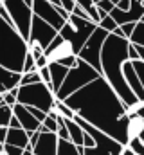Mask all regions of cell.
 Wrapping results in <instances>:
<instances>
[{"instance_id":"1","label":"cell","mask_w":144,"mask_h":155,"mask_svg":"<svg viewBox=\"0 0 144 155\" xmlns=\"http://www.w3.org/2000/svg\"><path fill=\"white\" fill-rule=\"evenodd\" d=\"M63 103L99 132L110 135L123 146L128 144V108L103 76L74 92L63 99Z\"/></svg>"},{"instance_id":"2","label":"cell","mask_w":144,"mask_h":155,"mask_svg":"<svg viewBox=\"0 0 144 155\" xmlns=\"http://www.w3.org/2000/svg\"><path fill=\"white\" fill-rule=\"evenodd\" d=\"M128 47H130L128 38L117 36L113 33L108 35L101 49V76L110 83L113 92L130 110L135 105H139V99L130 90L126 79L123 76V63L128 61Z\"/></svg>"},{"instance_id":"3","label":"cell","mask_w":144,"mask_h":155,"mask_svg":"<svg viewBox=\"0 0 144 155\" xmlns=\"http://www.w3.org/2000/svg\"><path fill=\"white\" fill-rule=\"evenodd\" d=\"M27 52L29 47L22 35L15 29V25L0 18V65L7 71L22 74Z\"/></svg>"},{"instance_id":"4","label":"cell","mask_w":144,"mask_h":155,"mask_svg":"<svg viewBox=\"0 0 144 155\" xmlns=\"http://www.w3.org/2000/svg\"><path fill=\"white\" fill-rule=\"evenodd\" d=\"M16 103L24 105V107H34V108L43 110L45 114H49L54 108L56 96L49 88V85H45L43 81H38L33 85H20L18 87Z\"/></svg>"},{"instance_id":"5","label":"cell","mask_w":144,"mask_h":155,"mask_svg":"<svg viewBox=\"0 0 144 155\" xmlns=\"http://www.w3.org/2000/svg\"><path fill=\"white\" fill-rule=\"evenodd\" d=\"M99 76H101V74H99L94 67H90L87 61H83V60L77 58V63H76L72 69H69V74L65 78L63 85H61L60 90L56 92V99H60V101L67 99L69 96H72L74 92H77L79 88L87 87L88 83H92L94 79H97Z\"/></svg>"},{"instance_id":"6","label":"cell","mask_w":144,"mask_h":155,"mask_svg":"<svg viewBox=\"0 0 144 155\" xmlns=\"http://www.w3.org/2000/svg\"><path fill=\"white\" fill-rule=\"evenodd\" d=\"M96 24L90 20H83L76 15H70L69 20L63 24V27L60 29V36L67 40L72 47L76 49V52L79 54V51L83 49V45L87 43V40L90 38V35L96 31Z\"/></svg>"},{"instance_id":"7","label":"cell","mask_w":144,"mask_h":155,"mask_svg":"<svg viewBox=\"0 0 144 155\" xmlns=\"http://www.w3.org/2000/svg\"><path fill=\"white\" fill-rule=\"evenodd\" d=\"M4 7L9 13L15 29L27 41L29 33H31V22H33V16H34L31 5H27L24 0H4Z\"/></svg>"},{"instance_id":"8","label":"cell","mask_w":144,"mask_h":155,"mask_svg":"<svg viewBox=\"0 0 144 155\" xmlns=\"http://www.w3.org/2000/svg\"><path fill=\"white\" fill-rule=\"evenodd\" d=\"M74 121H76L87 134H90V135L94 137V141H96L94 155H123V152H124L126 146H123L121 143H117L115 139H112L106 134L99 132L97 128H94L92 124H88L85 119H81L79 116H74Z\"/></svg>"},{"instance_id":"9","label":"cell","mask_w":144,"mask_h":155,"mask_svg":"<svg viewBox=\"0 0 144 155\" xmlns=\"http://www.w3.org/2000/svg\"><path fill=\"white\" fill-rule=\"evenodd\" d=\"M45 58L49 60V63H60V65H63L67 69H72L77 63V52H76V49L72 47L67 40L61 38L60 33H58L56 38L51 41V45L45 49Z\"/></svg>"},{"instance_id":"10","label":"cell","mask_w":144,"mask_h":155,"mask_svg":"<svg viewBox=\"0 0 144 155\" xmlns=\"http://www.w3.org/2000/svg\"><path fill=\"white\" fill-rule=\"evenodd\" d=\"M108 33L103 31L99 25L96 27V31L90 35V38L87 40V43L83 45V49L79 51L77 58L87 61L90 67H94L99 74H101V49H103V43L106 40Z\"/></svg>"},{"instance_id":"11","label":"cell","mask_w":144,"mask_h":155,"mask_svg":"<svg viewBox=\"0 0 144 155\" xmlns=\"http://www.w3.org/2000/svg\"><path fill=\"white\" fill-rule=\"evenodd\" d=\"M31 9H33V15H34V16L41 18V20L47 22L49 25H52L58 33H60V29L63 27V24L67 22V20L61 16V13H60V5H54V4L49 2V0H33Z\"/></svg>"},{"instance_id":"12","label":"cell","mask_w":144,"mask_h":155,"mask_svg":"<svg viewBox=\"0 0 144 155\" xmlns=\"http://www.w3.org/2000/svg\"><path fill=\"white\" fill-rule=\"evenodd\" d=\"M58 36V31L49 25L47 22H43L41 18L38 16H33V22H31V33H29V40L27 41H33V43H38L41 45L43 49H47L51 45V41Z\"/></svg>"},{"instance_id":"13","label":"cell","mask_w":144,"mask_h":155,"mask_svg":"<svg viewBox=\"0 0 144 155\" xmlns=\"http://www.w3.org/2000/svg\"><path fill=\"white\" fill-rule=\"evenodd\" d=\"M58 135L52 132H40L38 143L33 148L34 155H58Z\"/></svg>"},{"instance_id":"14","label":"cell","mask_w":144,"mask_h":155,"mask_svg":"<svg viewBox=\"0 0 144 155\" xmlns=\"http://www.w3.org/2000/svg\"><path fill=\"white\" fill-rule=\"evenodd\" d=\"M13 116L18 119L20 126H22L27 134H33L36 130H40V126H41V123L27 110V107H24V105H20V103H16V105L13 107Z\"/></svg>"},{"instance_id":"15","label":"cell","mask_w":144,"mask_h":155,"mask_svg":"<svg viewBox=\"0 0 144 155\" xmlns=\"http://www.w3.org/2000/svg\"><path fill=\"white\" fill-rule=\"evenodd\" d=\"M123 76L126 79L130 90L139 99V103H144V88H142V85H141V79H139V76H137V72H135V69H133V65H132L130 60L123 63Z\"/></svg>"},{"instance_id":"16","label":"cell","mask_w":144,"mask_h":155,"mask_svg":"<svg viewBox=\"0 0 144 155\" xmlns=\"http://www.w3.org/2000/svg\"><path fill=\"white\" fill-rule=\"evenodd\" d=\"M49 71H51V85H49V88L56 96V92L60 90V87L63 85L65 78L69 74V69L63 67V65H60V63H49Z\"/></svg>"},{"instance_id":"17","label":"cell","mask_w":144,"mask_h":155,"mask_svg":"<svg viewBox=\"0 0 144 155\" xmlns=\"http://www.w3.org/2000/svg\"><path fill=\"white\" fill-rule=\"evenodd\" d=\"M5 144L18 146V148H22V150H25V148L29 146V134H27L24 128H7Z\"/></svg>"},{"instance_id":"18","label":"cell","mask_w":144,"mask_h":155,"mask_svg":"<svg viewBox=\"0 0 144 155\" xmlns=\"http://www.w3.org/2000/svg\"><path fill=\"white\" fill-rule=\"evenodd\" d=\"M20 78H22V74L7 71L5 67L0 65V94L9 92L15 87H20Z\"/></svg>"},{"instance_id":"19","label":"cell","mask_w":144,"mask_h":155,"mask_svg":"<svg viewBox=\"0 0 144 155\" xmlns=\"http://www.w3.org/2000/svg\"><path fill=\"white\" fill-rule=\"evenodd\" d=\"M65 126L69 130V137H70V143L77 148H83V137H85V130L74 121V119H65Z\"/></svg>"},{"instance_id":"20","label":"cell","mask_w":144,"mask_h":155,"mask_svg":"<svg viewBox=\"0 0 144 155\" xmlns=\"http://www.w3.org/2000/svg\"><path fill=\"white\" fill-rule=\"evenodd\" d=\"M40 132H52V134L58 132V112L56 110H51L47 114V117L43 119V123L40 126Z\"/></svg>"},{"instance_id":"21","label":"cell","mask_w":144,"mask_h":155,"mask_svg":"<svg viewBox=\"0 0 144 155\" xmlns=\"http://www.w3.org/2000/svg\"><path fill=\"white\" fill-rule=\"evenodd\" d=\"M58 155H83V148L74 146L70 141H60L58 143Z\"/></svg>"},{"instance_id":"22","label":"cell","mask_w":144,"mask_h":155,"mask_svg":"<svg viewBox=\"0 0 144 155\" xmlns=\"http://www.w3.org/2000/svg\"><path fill=\"white\" fill-rule=\"evenodd\" d=\"M130 43L144 47V22H137V25H135V29L130 36Z\"/></svg>"},{"instance_id":"23","label":"cell","mask_w":144,"mask_h":155,"mask_svg":"<svg viewBox=\"0 0 144 155\" xmlns=\"http://www.w3.org/2000/svg\"><path fill=\"white\" fill-rule=\"evenodd\" d=\"M52 110H56L58 112V116L65 117V119H74V110H72L70 107H67L63 101H60V99H56V103H54V108Z\"/></svg>"},{"instance_id":"24","label":"cell","mask_w":144,"mask_h":155,"mask_svg":"<svg viewBox=\"0 0 144 155\" xmlns=\"http://www.w3.org/2000/svg\"><path fill=\"white\" fill-rule=\"evenodd\" d=\"M13 117V107H7V105H0V126L4 128H9V121Z\"/></svg>"},{"instance_id":"25","label":"cell","mask_w":144,"mask_h":155,"mask_svg":"<svg viewBox=\"0 0 144 155\" xmlns=\"http://www.w3.org/2000/svg\"><path fill=\"white\" fill-rule=\"evenodd\" d=\"M126 148H128L133 155H144V143L139 139V137L130 139V141H128V144H126Z\"/></svg>"},{"instance_id":"26","label":"cell","mask_w":144,"mask_h":155,"mask_svg":"<svg viewBox=\"0 0 144 155\" xmlns=\"http://www.w3.org/2000/svg\"><path fill=\"white\" fill-rule=\"evenodd\" d=\"M99 27H101L103 31H106L108 35H110V33H113V31H115L119 25H117V22H115V20H113L110 15H106V16H105V18L99 22Z\"/></svg>"},{"instance_id":"27","label":"cell","mask_w":144,"mask_h":155,"mask_svg":"<svg viewBox=\"0 0 144 155\" xmlns=\"http://www.w3.org/2000/svg\"><path fill=\"white\" fill-rule=\"evenodd\" d=\"M16 96H18V87L11 88L9 92H4V94H2L4 105H7V107H15V105H16Z\"/></svg>"},{"instance_id":"28","label":"cell","mask_w":144,"mask_h":155,"mask_svg":"<svg viewBox=\"0 0 144 155\" xmlns=\"http://www.w3.org/2000/svg\"><path fill=\"white\" fill-rule=\"evenodd\" d=\"M38 81H41L38 71L25 72V74H22V78H20V85H33V83H38Z\"/></svg>"},{"instance_id":"29","label":"cell","mask_w":144,"mask_h":155,"mask_svg":"<svg viewBox=\"0 0 144 155\" xmlns=\"http://www.w3.org/2000/svg\"><path fill=\"white\" fill-rule=\"evenodd\" d=\"M33 71H38V69H36V61H34V58H33V54H31V52H27L25 61H24L22 74H25V72H33Z\"/></svg>"},{"instance_id":"30","label":"cell","mask_w":144,"mask_h":155,"mask_svg":"<svg viewBox=\"0 0 144 155\" xmlns=\"http://www.w3.org/2000/svg\"><path fill=\"white\" fill-rule=\"evenodd\" d=\"M132 65H133L137 76H139V79H141V85H142V88H144V61L137 60V61H132Z\"/></svg>"},{"instance_id":"31","label":"cell","mask_w":144,"mask_h":155,"mask_svg":"<svg viewBox=\"0 0 144 155\" xmlns=\"http://www.w3.org/2000/svg\"><path fill=\"white\" fill-rule=\"evenodd\" d=\"M2 153H5V155H22V153H24V150H22V148H18V146L4 144V150H2Z\"/></svg>"},{"instance_id":"32","label":"cell","mask_w":144,"mask_h":155,"mask_svg":"<svg viewBox=\"0 0 144 155\" xmlns=\"http://www.w3.org/2000/svg\"><path fill=\"white\" fill-rule=\"evenodd\" d=\"M96 5H97V9L105 11V13H108V15H110V13H112V9L115 7V5H113V4H112L110 0H101V2H97Z\"/></svg>"},{"instance_id":"33","label":"cell","mask_w":144,"mask_h":155,"mask_svg":"<svg viewBox=\"0 0 144 155\" xmlns=\"http://www.w3.org/2000/svg\"><path fill=\"white\" fill-rule=\"evenodd\" d=\"M38 74H40L41 81H43L45 85H51V71H49V65H47V67H43V69H40V71H38Z\"/></svg>"},{"instance_id":"34","label":"cell","mask_w":144,"mask_h":155,"mask_svg":"<svg viewBox=\"0 0 144 155\" xmlns=\"http://www.w3.org/2000/svg\"><path fill=\"white\" fill-rule=\"evenodd\" d=\"M27 110H29V112H31V114H33V116H34L36 119L40 121V123H43V119L47 117V114H45L43 110H40V108H34V107H27Z\"/></svg>"},{"instance_id":"35","label":"cell","mask_w":144,"mask_h":155,"mask_svg":"<svg viewBox=\"0 0 144 155\" xmlns=\"http://www.w3.org/2000/svg\"><path fill=\"white\" fill-rule=\"evenodd\" d=\"M135 25H137V24H124V25H119L121 31H123V35H124V38L130 40L132 33H133V29H135Z\"/></svg>"},{"instance_id":"36","label":"cell","mask_w":144,"mask_h":155,"mask_svg":"<svg viewBox=\"0 0 144 155\" xmlns=\"http://www.w3.org/2000/svg\"><path fill=\"white\" fill-rule=\"evenodd\" d=\"M83 148H96V141L90 134L85 132V137H83Z\"/></svg>"},{"instance_id":"37","label":"cell","mask_w":144,"mask_h":155,"mask_svg":"<svg viewBox=\"0 0 144 155\" xmlns=\"http://www.w3.org/2000/svg\"><path fill=\"white\" fill-rule=\"evenodd\" d=\"M70 15H76V16H79V18H83V20H90L88 13H87L85 9H81L79 5H76V7H74V11H72ZM90 22H92V20H90Z\"/></svg>"},{"instance_id":"38","label":"cell","mask_w":144,"mask_h":155,"mask_svg":"<svg viewBox=\"0 0 144 155\" xmlns=\"http://www.w3.org/2000/svg\"><path fill=\"white\" fill-rule=\"evenodd\" d=\"M128 60L130 61H137L139 60V52H137V49H135L133 43H130V47H128Z\"/></svg>"},{"instance_id":"39","label":"cell","mask_w":144,"mask_h":155,"mask_svg":"<svg viewBox=\"0 0 144 155\" xmlns=\"http://www.w3.org/2000/svg\"><path fill=\"white\" fill-rule=\"evenodd\" d=\"M130 5H132V0H121L115 7H117L119 11H128V9H130Z\"/></svg>"},{"instance_id":"40","label":"cell","mask_w":144,"mask_h":155,"mask_svg":"<svg viewBox=\"0 0 144 155\" xmlns=\"http://www.w3.org/2000/svg\"><path fill=\"white\" fill-rule=\"evenodd\" d=\"M34 61H36V69H38V71L49 65V60H47L45 56H41V58H38V60H34Z\"/></svg>"},{"instance_id":"41","label":"cell","mask_w":144,"mask_h":155,"mask_svg":"<svg viewBox=\"0 0 144 155\" xmlns=\"http://www.w3.org/2000/svg\"><path fill=\"white\" fill-rule=\"evenodd\" d=\"M5 137H7V128L0 126V144H5Z\"/></svg>"},{"instance_id":"42","label":"cell","mask_w":144,"mask_h":155,"mask_svg":"<svg viewBox=\"0 0 144 155\" xmlns=\"http://www.w3.org/2000/svg\"><path fill=\"white\" fill-rule=\"evenodd\" d=\"M9 128H22L20 123H18V119H16L15 116L11 117V121H9Z\"/></svg>"},{"instance_id":"43","label":"cell","mask_w":144,"mask_h":155,"mask_svg":"<svg viewBox=\"0 0 144 155\" xmlns=\"http://www.w3.org/2000/svg\"><path fill=\"white\" fill-rule=\"evenodd\" d=\"M135 49H137V52H139V60H141V61H144V47L135 45Z\"/></svg>"},{"instance_id":"44","label":"cell","mask_w":144,"mask_h":155,"mask_svg":"<svg viewBox=\"0 0 144 155\" xmlns=\"http://www.w3.org/2000/svg\"><path fill=\"white\" fill-rule=\"evenodd\" d=\"M83 155H94V148H83Z\"/></svg>"},{"instance_id":"45","label":"cell","mask_w":144,"mask_h":155,"mask_svg":"<svg viewBox=\"0 0 144 155\" xmlns=\"http://www.w3.org/2000/svg\"><path fill=\"white\" fill-rule=\"evenodd\" d=\"M22 155H34L33 153V150H31V148H25V150H24V153Z\"/></svg>"},{"instance_id":"46","label":"cell","mask_w":144,"mask_h":155,"mask_svg":"<svg viewBox=\"0 0 144 155\" xmlns=\"http://www.w3.org/2000/svg\"><path fill=\"white\" fill-rule=\"evenodd\" d=\"M123 155H133V153H132V152H130L128 148H124V152H123Z\"/></svg>"},{"instance_id":"47","label":"cell","mask_w":144,"mask_h":155,"mask_svg":"<svg viewBox=\"0 0 144 155\" xmlns=\"http://www.w3.org/2000/svg\"><path fill=\"white\" fill-rule=\"evenodd\" d=\"M139 139H141V141L144 143V128H142V132H141V135H139Z\"/></svg>"},{"instance_id":"48","label":"cell","mask_w":144,"mask_h":155,"mask_svg":"<svg viewBox=\"0 0 144 155\" xmlns=\"http://www.w3.org/2000/svg\"><path fill=\"white\" fill-rule=\"evenodd\" d=\"M49 2H52L54 5H60V0H49Z\"/></svg>"},{"instance_id":"49","label":"cell","mask_w":144,"mask_h":155,"mask_svg":"<svg viewBox=\"0 0 144 155\" xmlns=\"http://www.w3.org/2000/svg\"><path fill=\"white\" fill-rule=\"evenodd\" d=\"M24 2H25L27 5H33V0H24Z\"/></svg>"},{"instance_id":"50","label":"cell","mask_w":144,"mask_h":155,"mask_svg":"<svg viewBox=\"0 0 144 155\" xmlns=\"http://www.w3.org/2000/svg\"><path fill=\"white\" fill-rule=\"evenodd\" d=\"M2 150H4V144H0V153H2Z\"/></svg>"},{"instance_id":"51","label":"cell","mask_w":144,"mask_h":155,"mask_svg":"<svg viewBox=\"0 0 144 155\" xmlns=\"http://www.w3.org/2000/svg\"><path fill=\"white\" fill-rule=\"evenodd\" d=\"M2 103H4V99H2V94H0V105H2Z\"/></svg>"},{"instance_id":"52","label":"cell","mask_w":144,"mask_h":155,"mask_svg":"<svg viewBox=\"0 0 144 155\" xmlns=\"http://www.w3.org/2000/svg\"><path fill=\"white\" fill-rule=\"evenodd\" d=\"M2 5H4V2H2V0H0V7H2Z\"/></svg>"},{"instance_id":"53","label":"cell","mask_w":144,"mask_h":155,"mask_svg":"<svg viewBox=\"0 0 144 155\" xmlns=\"http://www.w3.org/2000/svg\"><path fill=\"white\" fill-rule=\"evenodd\" d=\"M141 22H144V16H142V20H141Z\"/></svg>"},{"instance_id":"54","label":"cell","mask_w":144,"mask_h":155,"mask_svg":"<svg viewBox=\"0 0 144 155\" xmlns=\"http://www.w3.org/2000/svg\"><path fill=\"white\" fill-rule=\"evenodd\" d=\"M142 5H144V0H142Z\"/></svg>"},{"instance_id":"55","label":"cell","mask_w":144,"mask_h":155,"mask_svg":"<svg viewBox=\"0 0 144 155\" xmlns=\"http://www.w3.org/2000/svg\"><path fill=\"white\" fill-rule=\"evenodd\" d=\"M0 155H5V153H0Z\"/></svg>"},{"instance_id":"56","label":"cell","mask_w":144,"mask_h":155,"mask_svg":"<svg viewBox=\"0 0 144 155\" xmlns=\"http://www.w3.org/2000/svg\"><path fill=\"white\" fill-rule=\"evenodd\" d=\"M2 2H4V0H2Z\"/></svg>"}]
</instances>
